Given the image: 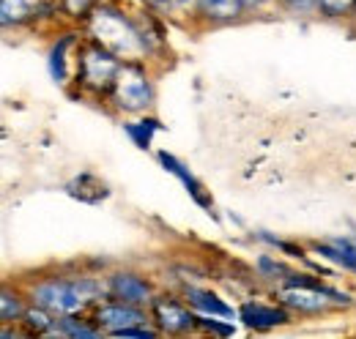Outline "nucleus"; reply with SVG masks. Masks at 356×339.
Here are the masks:
<instances>
[{
	"label": "nucleus",
	"instance_id": "f257e3e1",
	"mask_svg": "<svg viewBox=\"0 0 356 339\" xmlns=\"http://www.w3.org/2000/svg\"><path fill=\"white\" fill-rule=\"evenodd\" d=\"M90 28H93V36L99 39V44L107 47L110 52H115L118 58H137L145 49V42L140 39V33L118 11L99 8L90 19Z\"/></svg>",
	"mask_w": 356,
	"mask_h": 339
},
{
	"label": "nucleus",
	"instance_id": "f03ea898",
	"mask_svg": "<svg viewBox=\"0 0 356 339\" xmlns=\"http://www.w3.org/2000/svg\"><path fill=\"white\" fill-rule=\"evenodd\" d=\"M33 301L39 306L49 309L52 315H74L80 312L88 301L83 298V293L74 288L72 279H49L33 288Z\"/></svg>",
	"mask_w": 356,
	"mask_h": 339
},
{
	"label": "nucleus",
	"instance_id": "7ed1b4c3",
	"mask_svg": "<svg viewBox=\"0 0 356 339\" xmlns=\"http://www.w3.org/2000/svg\"><path fill=\"white\" fill-rule=\"evenodd\" d=\"M280 301L291 309L299 312H323L332 304H351V296L329 290V288H315V285H288L280 290Z\"/></svg>",
	"mask_w": 356,
	"mask_h": 339
},
{
	"label": "nucleus",
	"instance_id": "20e7f679",
	"mask_svg": "<svg viewBox=\"0 0 356 339\" xmlns=\"http://www.w3.org/2000/svg\"><path fill=\"white\" fill-rule=\"evenodd\" d=\"M115 101L118 107L137 113V110H145L151 104V83L148 77L137 69V66H121L118 74H115Z\"/></svg>",
	"mask_w": 356,
	"mask_h": 339
},
{
	"label": "nucleus",
	"instance_id": "39448f33",
	"mask_svg": "<svg viewBox=\"0 0 356 339\" xmlns=\"http://www.w3.org/2000/svg\"><path fill=\"white\" fill-rule=\"evenodd\" d=\"M80 69H83V80L90 88H104V85L115 83V74L121 69L118 63V55L110 52L107 47H88L83 52V60H80Z\"/></svg>",
	"mask_w": 356,
	"mask_h": 339
},
{
	"label": "nucleus",
	"instance_id": "423d86ee",
	"mask_svg": "<svg viewBox=\"0 0 356 339\" xmlns=\"http://www.w3.org/2000/svg\"><path fill=\"white\" fill-rule=\"evenodd\" d=\"M99 326H104L110 334L113 331H121V329H129V326H140L145 323V315L134 306V304H127V301H118V304H104L96 315Z\"/></svg>",
	"mask_w": 356,
	"mask_h": 339
},
{
	"label": "nucleus",
	"instance_id": "0eeeda50",
	"mask_svg": "<svg viewBox=\"0 0 356 339\" xmlns=\"http://www.w3.org/2000/svg\"><path fill=\"white\" fill-rule=\"evenodd\" d=\"M154 315H156L162 331H168V334L189 331L197 323V317L192 312H186L184 306H178L176 301H168V298H156L154 301Z\"/></svg>",
	"mask_w": 356,
	"mask_h": 339
},
{
	"label": "nucleus",
	"instance_id": "6e6552de",
	"mask_svg": "<svg viewBox=\"0 0 356 339\" xmlns=\"http://www.w3.org/2000/svg\"><path fill=\"white\" fill-rule=\"evenodd\" d=\"M238 320L250 329H271V326L288 323V312L277 306H266L261 301H244L238 306Z\"/></svg>",
	"mask_w": 356,
	"mask_h": 339
},
{
	"label": "nucleus",
	"instance_id": "1a4fd4ad",
	"mask_svg": "<svg viewBox=\"0 0 356 339\" xmlns=\"http://www.w3.org/2000/svg\"><path fill=\"white\" fill-rule=\"evenodd\" d=\"M110 293L121 298V301H127V304H134V306L151 301V288L134 274H115L110 279Z\"/></svg>",
	"mask_w": 356,
	"mask_h": 339
},
{
	"label": "nucleus",
	"instance_id": "9d476101",
	"mask_svg": "<svg viewBox=\"0 0 356 339\" xmlns=\"http://www.w3.org/2000/svg\"><path fill=\"white\" fill-rule=\"evenodd\" d=\"M159 162L165 165V170H170L173 175H178V178H181V183L186 186V192L195 197V203H197V206H203V208H211V200H209V195L203 192V183H200V181H197V178H195L189 170L184 167V165L178 162L173 154H168V151H159Z\"/></svg>",
	"mask_w": 356,
	"mask_h": 339
},
{
	"label": "nucleus",
	"instance_id": "9b49d317",
	"mask_svg": "<svg viewBox=\"0 0 356 339\" xmlns=\"http://www.w3.org/2000/svg\"><path fill=\"white\" fill-rule=\"evenodd\" d=\"M186 298H189V304H192L195 309H200L203 315H211V317H233V309L225 304L222 298L214 296V293L189 288V290H186Z\"/></svg>",
	"mask_w": 356,
	"mask_h": 339
},
{
	"label": "nucleus",
	"instance_id": "f8f14e48",
	"mask_svg": "<svg viewBox=\"0 0 356 339\" xmlns=\"http://www.w3.org/2000/svg\"><path fill=\"white\" fill-rule=\"evenodd\" d=\"M318 254H323L326 260L348 268V271H356V244L354 241H332V244H321L318 247Z\"/></svg>",
	"mask_w": 356,
	"mask_h": 339
},
{
	"label": "nucleus",
	"instance_id": "ddd939ff",
	"mask_svg": "<svg viewBox=\"0 0 356 339\" xmlns=\"http://www.w3.org/2000/svg\"><path fill=\"white\" fill-rule=\"evenodd\" d=\"M200 8L211 19H236L241 14V0H200Z\"/></svg>",
	"mask_w": 356,
	"mask_h": 339
},
{
	"label": "nucleus",
	"instance_id": "4468645a",
	"mask_svg": "<svg viewBox=\"0 0 356 339\" xmlns=\"http://www.w3.org/2000/svg\"><path fill=\"white\" fill-rule=\"evenodd\" d=\"M69 44H72V36H63L49 52V74H52L55 83L66 80V49H69Z\"/></svg>",
	"mask_w": 356,
	"mask_h": 339
},
{
	"label": "nucleus",
	"instance_id": "2eb2a0df",
	"mask_svg": "<svg viewBox=\"0 0 356 339\" xmlns=\"http://www.w3.org/2000/svg\"><path fill=\"white\" fill-rule=\"evenodd\" d=\"M0 14L3 25H19L31 17V6L25 0H0Z\"/></svg>",
	"mask_w": 356,
	"mask_h": 339
},
{
	"label": "nucleus",
	"instance_id": "dca6fc26",
	"mask_svg": "<svg viewBox=\"0 0 356 339\" xmlns=\"http://www.w3.org/2000/svg\"><path fill=\"white\" fill-rule=\"evenodd\" d=\"M25 323H28L36 334H47L49 329H55L52 312L44 309V306H39V304H36V309H25Z\"/></svg>",
	"mask_w": 356,
	"mask_h": 339
},
{
	"label": "nucleus",
	"instance_id": "f3484780",
	"mask_svg": "<svg viewBox=\"0 0 356 339\" xmlns=\"http://www.w3.org/2000/svg\"><path fill=\"white\" fill-rule=\"evenodd\" d=\"M58 326H60V331L66 334V337H74V339H80V337H102V329H88V326H83V323H77L72 315H63V320H58Z\"/></svg>",
	"mask_w": 356,
	"mask_h": 339
},
{
	"label": "nucleus",
	"instance_id": "a211bd4d",
	"mask_svg": "<svg viewBox=\"0 0 356 339\" xmlns=\"http://www.w3.org/2000/svg\"><path fill=\"white\" fill-rule=\"evenodd\" d=\"M0 315H3V320H6V323H8V320H17V317H25L22 301H19L17 293L3 290V298H0Z\"/></svg>",
	"mask_w": 356,
	"mask_h": 339
},
{
	"label": "nucleus",
	"instance_id": "6ab92c4d",
	"mask_svg": "<svg viewBox=\"0 0 356 339\" xmlns=\"http://www.w3.org/2000/svg\"><path fill=\"white\" fill-rule=\"evenodd\" d=\"M159 129L156 121H140V124H127V131H129V137H132L134 142L140 145V148H148V142H151V134Z\"/></svg>",
	"mask_w": 356,
	"mask_h": 339
},
{
	"label": "nucleus",
	"instance_id": "aec40b11",
	"mask_svg": "<svg viewBox=\"0 0 356 339\" xmlns=\"http://www.w3.org/2000/svg\"><path fill=\"white\" fill-rule=\"evenodd\" d=\"M354 6H356V0H318L321 14H326V17H343V14H348Z\"/></svg>",
	"mask_w": 356,
	"mask_h": 339
},
{
	"label": "nucleus",
	"instance_id": "412c9836",
	"mask_svg": "<svg viewBox=\"0 0 356 339\" xmlns=\"http://www.w3.org/2000/svg\"><path fill=\"white\" fill-rule=\"evenodd\" d=\"M110 337H140V339H154V337H156V331H154V329H140V326H129V329L113 331Z\"/></svg>",
	"mask_w": 356,
	"mask_h": 339
},
{
	"label": "nucleus",
	"instance_id": "4be33fe9",
	"mask_svg": "<svg viewBox=\"0 0 356 339\" xmlns=\"http://www.w3.org/2000/svg\"><path fill=\"white\" fill-rule=\"evenodd\" d=\"M197 323H200V326H203V329H209V331H214V334H222V337H227V334H233V326H230V323H217V320H214V317H211V315H206V317H203V320H197Z\"/></svg>",
	"mask_w": 356,
	"mask_h": 339
},
{
	"label": "nucleus",
	"instance_id": "5701e85b",
	"mask_svg": "<svg viewBox=\"0 0 356 339\" xmlns=\"http://www.w3.org/2000/svg\"><path fill=\"white\" fill-rule=\"evenodd\" d=\"M258 268L266 274V276H277V274H285V268L280 265V263H274L271 257H261L258 260Z\"/></svg>",
	"mask_w": 356,
	"mask_h": 339
},
{
	"label": "nucleus",
	"instance_id": "b1692460",
	"mask_svg": "<svg viewBox=\"0 0 356 339\" xmlns=\"http://www.w3.org/2000/svg\"><path fill=\"white\" fill-rule=\"evenodd\" d=\"M288 6L293 11H310L312 6H318V0H288Z\"/></svg>",
	"mask_w": 356,
	"mask_h": 339
},
{
	"label": "nucleus",
	"instance_id": "393cba45",
	"mask_svg": "<svg viewBox=\"0 0 356 339\" xmlns=\"http://www.w3.org/2000/svg\"><path fill=\"white\" fill-rule=\"evenodd\" d=\"M90 0H66V8L72 11V14H80V11H86L88 8Z\"/></svg>",
	"mask_w": 356,
	"mask_h": 339
},
{
	"label": "nucleus",
	"instance_id": "a878e982",
	"mask_svg": "<svg viewBox=\"0 0 356 339\" xmlns=\"http://www.w3.org/2000/svg\"><path fill=\"white\" fill-rule=\"evenodd\" d=\"M266 0H241V6L244 8H258V6H264Z\"/></svg>",
	"mask_w": 356,
	"mask_h": 339
},
{
	"label": "nucleus",
	"instance_id": "bb28decb",
	"mask_svg": "<svg viewBox=\"0 0 356 339\" xmlns=\"http://www.w3.org/2000/svg\"><path fill=\"white\" fill-rule=\"evenodd\" d=\"M154 3H168V0H154Z\"/></svg>",
	"mask_w": 356,
	"mask_h": 339
}]
</instances>
